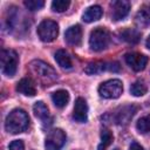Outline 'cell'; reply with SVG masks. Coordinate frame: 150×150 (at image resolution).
<instances>
[{
	"label": "cell",
	"mask_w": 150,
	"mask_h": 150,
	"mask_svg": "<svg viewBox=\"0 0 150 150\" xmlns=\"http://www.w3.org/2000/svg\"><path fill=\"white\" fill-rule=\"evenodd\" d=\"M29 117L22 109L12 110L5 120V129L9 134H20L28 128Z\"/></svg>",
	"instance_id": "cell-1"
},
{
	"label": "cell",
	"mask_w": 150,
	"mask_h": 150,
	"mask_svg": "<svg viewBox=\"0 0 150 150\" xmlns=\"http://www.w3.org/2000/svg\"><path fill=\"white\" fill-rule=\"evenodd\" d=\"M30 73L38 79V81L42 82L45 86H52L57 80L56 71L46 62L41 60H34L29 63Z\"/></svg>",
	"instance_id": "cell-2"
},
{
	"label": "cell",
	"mask_w": 150,
	"mask_h": 150,
	"mask_svg": "<svg viewBox=\"0 0 150 150\" xmlns=\"http://www.w3.org/2000/svg\"><path fill=\"white\" fill-rule=\"evenodd\" d=\"M110 42V34L104 27H96L91 30L89 36V46L94 52H101L108 47Z\"/></svg>",
	"instance_id": "cell-3"
},
{
	"label": "cell",
	"mask_w": 150,
	"mask_h": 150,
	"mask_svg": "<svg viewBox=\"0 0 150 150\" xmlns=\"http://www.w3.org/2000/svg\"><path fill=\"white\" fill-rule=\"evenodd\" d=\"M19 63V56L13 49H2L1 50V70L2 73L12 77L14 76Z\"/></svg>",
	"instance_id": "cell-4"
},
{
	"label": "cell",
	"mask_w": 150,
	"mask_h": 150,
	"mask_svg": "<svg viewBox=\"0 0 150 150\" xmlns=\"http://www.w3.org/2000/svg\"><path fill=\"white\" fill-rule=\"evenodd\" d=\"M123 93V84L117 79L108 80L100 84L98 87V94L103 98H118Z\"/></svg>",
	"instance_id": "cell-5"
},
{
	"label": "cell",
	"mask_w": 150,
	"mask_h": 150,
	"mask_svg": "<svg viewBox=\"0 0 150 150\" xmlns=\"http://www.w3.org/2000/svg\"><path fill=\"white\" fill-rule=\"evenodd\" d=\"M38 36L43 42H52L56 39L59 34V26L55 21L50 19L42 20L38 26Z\"/></svg>",
	"instance_id": "cell-6"
},
{
	"label": "cell",
	"mask_w": 150,
	"mask_h": 150,
	"mask_svg": "<svg viewBox=\"0 0 150 150\" xmlns=\"http://www.w3.org/2000/svg\"><path fill=\"white\" fill-rule=\"evenodd\" d=\"M66 139L67 136L62 129H53L46 137L45 148L46 150H61L66 143Z\"/></svg>",
	"instance_id": "cell-7"
},
{
	"label": "cell",
	"mask_w": 150,
	"mask_h": 150,
	"mask_svg": "<svg viewBox=\"0 0 150 150\" xmlns=\"http://www.w3.org/2000/svg\"><path fill=\"white\" fill-rule=\"evenodd\" d=\"M124 59H125L127 64L135 71L143 70L148 63V57L139 53H128L125 54Z\"/></svg>",
	"instance_id": "cell-8"
},
{
	"label": "cell",
	"mask_w": 150,
	"mask_h": 150,
	"mask_svg": "<svg viewBox=\"0 0 150 150\" xmlns=\"http://www.w3.org/2000/svg\"><path fill=\"white\" fill-rule=\"evenodd\" d=\"M120 69L118 64L117 63H108V62H102V61H96V62H91L89 63L84 71L88 74V75H96V74H100L102 71H105V70H112V71H117Z\"/></svg>",
	"instance_id": "cell-9"
},
{
	"label": "cell",
	"mask_w": 150,
	"mask_h": 150,
	"mask_svg": "<svg viewBox=\"0 0 150 150\" xmlns=\"http://www.w3.org/2000/svg\"><path fill=\"white\" fill-rule=\"evenodd\" d=\"M111 16L115 21H120L124 19L130 9V2L125 0H117L111 4Z\"/></svg>",
	"instance_id": "cell-10"
},
{
	"label": "cell",
	"mask_w": 150,
	"mask_h": 150,
	"mask_svg": "<svg viewBox=\"0 0 150 150\" xmlns=\"http://www.w3.org/2000/svg\"><path fill=\"white\" fill-rule=\"evenodd\" d=\"M73 118L79 123H84L88 118V105L84 98L79 97L75 101L74 111H73Z\"/></svg>",
	"instance_id": "cell-11"
},
{
	"label": "cell",
	"mask_w": 150,
	"mask_h": 150,
	"mask_svg": "<svg viewBox=\"0 0 150 150\" xmlns=\"http://www.w3.org/2000/svg\"><path fill=\"white\" fill-rule=\"evenodd\" d=\"M33 111H34V115L38 118H40L43 124H50L52 123V117H50L48 107L42 101L35 102V104L33 105Z\"/></svg>",
	"instance_id": "cell-12"
},
{
	"label": "cell",
	"mask_w": 150,
	"mask_h": 150,
	"mask_svg": "<svg viewBox=\"0 0 150 150\" xmlns=\"http://www.w3.org/2000/svg\"><path fill=\"white\" fill-rule=\"evenodd\" d=\"M81 39H82V29L79 25L70 26L64 33V40L69 45L77 46V45H80Z\"/></svg>",
	"instance_id": "cell-13"
},
{
	"label": "cell",
	"mask_w": 150,
	"mask_h": 150,
	"mask_svg": "<svg viewBox=\"0 0 150 150\" xmlns=\"http://www.w3.org/2000/svg\"><path fill=\"white\" fill-rule=\"evenodd\" d=\"M16 90L25 95V96H34L36 94V89H35V86L33 83V81L29 79V77H23L21 79L18 84H16Z\"/></svg>",
	"instance_id": "cell-14"
},
{
	"label": "cell",
	"mask_w": 150,
	"mask_h": 150,
	"mask_svg": "<svg viewBox=\"0 0 150 150\" xmlns=\"http://www.w3.org/2000/svg\"><path fill=\"white\" fill-rule=\"evenodd\" d=\"M135 22L138 27L150 26V5H144L139 8L135 16Z\"/></svg>",
	"instance_id": "cell-15"
},
{
	"label": "cell",
	"mask_w": 150,
	"mask_h": 150,
	"mask_svg": "<svg viewBox=\"0 0 150 150\" xmlns=\"http://www.w3.org/2000/svg\"><path fill=\"white\" fill-rule=\"evenodd\" d=\"M103 14V11L101 8V6L98 5H94V6H90L88 7L83 15H82V19L84 22H94V21H97L98 19H101Z\"/></svg>",
	"instance_id": "cell-16"
},
{
	"label": "cell",
	"mask_w": 150,
	"mask_h": 150,
	"mask_svg": "<svg viewBox=\"0 0 150 150\" xmlns=\"http://www.w3.org/2000/svg\"><path fill=\"white\" fill-rule=\"evenodd\" d=\"M55 61L63 69H70L71 66H73L71 59H70L69 54L64 49H57L56 50V53H55Z\"/></svg>",
	"instance_id": "cell-17"
},
{
	"label": "cell",
	"mask_w": 150,
	"mask_h": 150,
	"mask_svg": "<svg viewBox=\"0 0 150 150\" xmlns=\"http://www.w3.org/2000/svg\"><path fill=\"white\" fill-rule=\"evenodd\" d=\"M52 100H53V103L57 108H63L69 102V94L67 90L60 89V90H56L52 94Z\"/></svg>",
	"instance_id": "cell-18"
},
{
	"label": "cell",
	"mask_w": 150,
	"mask_h": 150,
	"mask_svg": "<svg viewBox=\"0 0 150 150\" xmlns=\"http://www.w3.org/2000/svg\"><path fill=\"white\" fill-rule=\"evenodd\" d=\"M121 38L124 41L129 42V43H136V42H138V40L141 38V34L136 29L127 28V29H124V30L121 32Z\"/></svg>",
	"instance_id": "cell-19"
},
{
	"label": "cell",
	"mask_w": 150,
	"mask_h": 150,
	"mask_svg": "<svg viewBox=\"0 0 150 150\" xmlns=\"http://www.w3.org/2000/svg\"><path fill=\"white\" fill-rule=\"evenodd\" d=\"M112 142V134L108 129H103L101 132V142L97 146V150H105Z\"/></svg>",
	"instance_id": "cell-20"
},
{
	"label": "cell",
	"mask_w": 150,
	"mask_h": 150,
	"mask_svg": "<svg viewBox=\"0 0 150 150\" xmlns=\"http://www.w3.org/2000/svg\"><path fill=\"white\" fill-rule=\"evenodd\" d=\"M146 86L144 83V81L142 80H138L136 82H134L130 87V93L134 95V96H143L145 93H146Z\"/></svg>",
	"instance_id": "cell-21"
},
{
	"label": "cell",
	"mask_w": 150,
	"mask_h": 150,
	"mask_svg": "<svg viewBox=\"0 0 150 150\" xmlns=\"http://www.w3.org/2000/svg\"><path fill=\"white\" fill-rule=\"evenodd\" d=\"M136 129L141 132V134H146L150 132V114L145 115L143 117H141L137 123H136Z\"/></svg>",
	"instance_id": "cell-22"
},
{
	"label": "cell",
	"mask_w": 150,
	"mask_h": 150,
	"mask_svg": "<svg viewBox=\"0 0 150 150\" xmlns=\"http://www.w3.org/2000/svg\"><path fill=\"white\" fill-rule=\"evenodd\" d=\"M69 5H70V2L68 0H54L52 2V9L54 12L61 13V12H64L69 7Z\"/></svg>",
	"instance_id": "cell-23"
},
{
	"label": "cell",
	"mask_w": 150,
	"mask_h": 150,
	"mask_svg": "<svg viewBox=\"0 0 150 150\" xmlns=\"http://www.w3.org/2000/svg\"><path fill=\"white\" fill-rule=\"evenodd\" d=\"M23 4L29 11H39L45 6V1L42 0H26Z\"/></svg>",
	"instance_id": "cell-24"
},
{
	"label": "cell",
	"mask_w": 150,
	"mask_h": 150,
	"mask_svg": "<svg viewBox=\"0 0 150 150\" xmlns=\"http://www.w3.org/2000/svg\"><path fill=\"white\" fill-rule=\"evenodd\" d=\"M9 150H25V144L21 139H14L8 145Z\"/></svg>",
	"instance_id": "cell-25"
},
{
	"label": "cell",
	"mask_w": 150,
	"mask_h": 150,
	"mask_svg": "<svg viewBox=\"0 0 150 150\" xmlns=\"http://www.w3.org/2000/svg\"><path fill=\"white\" fill-rule=\"evenodd\" d=\"M129 150H144V148L141 144H138L137 142H132L129 146Z\"/></svg>",
	"instance_id": "cell-26"
},
{
	"label": "cell",
	"mask_w": 150,
	"mask_h": 150,
	"mask_svg": "<svg viewBox=\"0 0 150 150\" xmlns=\"http://www.w3.org/2000/svg\"><path fill=\"white\" fill-rule=\"evenodd\" d=\"M145 43H146V47L150 49V35L148 36V39H146V42H145Z\"/></svg>",
	"instance_id": "cell-27"
},
{
	"label": "cell",
	"mask_w": 150,
	"mask_h": 150,
	"mask_svg": "<svg viewBox=\"0 0 150 150\" xmlns=\"http://www.w3.org/2000/svg\"><path fill=\"white\" fill-rule=\"evenodd\" d=\"M114 150H120V149H114Z\"/></svg>",
	"instance_id": "cell-28"
}]
</instances>
